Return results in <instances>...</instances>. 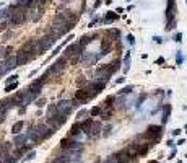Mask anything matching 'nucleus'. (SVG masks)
Masks as SVG:
<instances>
[{
  "label": "nucleus",
  "mask_w": 187,
  "mask_h": 163,
  "mask_svg": "<svg viewBox=\"0 0 187 163\" xmlns=\"http://www.w3.org/2000/svg\"><path fill=\"white\" fill-rule=\"evenodd\" d=\"M60 149L68 152V150H75V149H83V144L80 140H75L72 137H65L60 140Z\"/></svg>",
  "instance_id": "9d476101"
},
{
  "label": "nucleus",
  "mask_w": 187,
  "mask_h": 163,
  "mask_svg": "<svg viewBox=\"0 0 187 163\" xmlns=\"http://www.w3.org/2000/svg\"><path fill=\"white\" fill-rule=\"evenodd\" d=\"M98 21H99V18H95V20H93V21L90 23V26H95V25H96V23H98Z\"/></svg>",
  "instance_id": "603ef678"
},
{
  "label": "nucleus",
  "mask_w": 187,
  "mask_h": 163,
  "mask_svg": "<svg viewBox=\"0 0 187 163\" xmlns=\"http://www.w3.org/2000/svg\"><path fill=\"white\" fill-rule=\"evenodd\" d=\"M65 122H67V116H64V114L57 113V114H54L52 117H47L46 126H47V127H50L52 131H57V129L62 127Z\"/></svg>",
  "instance_id": "0eeeda50"
},
{
  "label": "nucleus",
  "mask_w": 187,
  "mask_h": 163,
  "mask_svg": "<svg viewBox=\"0 0 187 163\" xmlns=\"http://www.w3.org/2000/svg\"><path fill=\"white\" fill-rule=\"evenodd\" d=\"M186 4H187V0H186Z\"/></svg>",
  "instance_id": "052dcab7"
},
{
  "label": "nucleus",
  "mask_w": 187,
  "mask_h": 163,
  "mask_svg": "<svg viewBox=\"0 0 187 163\" xmlns=\"http://www.w3.org/2000/svg\"><path fill=\"white\" fill-rule=\"evenodd\" d=\"M95 78L98 82L107 83L109 78H111V74H109V70H107V65H99V67L96 69V72H95Z\"/></svg>",
  "instance_id": "f8f14e48"
},
{
  "label": "nucleus",
  "mask_w": 187,
  "mask_h": 163,
  "mask_svg": "<svg viewBox=\"0 0 187 163\" xmlns=\"http://www.w3.org/2000/svg\"><path fill=\"white\" fill-rule=\"evenodd\" d=\"M77 163H81V162H77Z\"/></svg>",
  "instance_id": "bf43d9fd"
},
{
  "label": "nucleus",
  "mask_w": 187,
  "mask_h": 163,
  "mask_svg": "<svg viewBox=\"0 0 187 163\" xmlns=\"http://www.w3.org/2000/svg\"><path fill=\"white\" fill-rule=\"evenodd\" d=\"M106 34L107 36H112V41H119V39H120V31H119V29H107V31H106Z\"/></svg>",
  "instance_id": "c756f323"
},
{
  "label": "nucleus",
  "mask_w": 187,
  "mask_h": 163,
  "mask_svg": "<svg viewBox=\"0 0 187 163\" xmlns=\"http://www.w3.org/2000/svg\"><path fill=\"white\" fill-rule=\"evenodd\" d=\"M182 62H184V56H182V52H181V51H177V56H176V65H182Z\"/></svg>",
  "instance_id": "f704fd0d"
},
{
  "label": "nucleus",
  "mask_w": 187,
  "mask_h": 163,
  "mask_svg": "<svg viewBox=\"0 0 187 163\" xmlns=\"http://www.w3.org/2000/svg\"><path fill=\"white\" fill-rule=\"evenodd\" d=\"M88 114H90L88 109H80V111H78V114H77V119H81V117L88 116Z\"/></svg>",
  "instance_id": "4c0bfd02"
},
{
  "label": "nucleus",
  "mask_w": 187,
  "mask_h": 163,
  "mask_svg": "<svg viewBox=\"0 0 187 163\" xmlns=\"http://www.w3.org/2000/svg\"><path fill=\"white\" fill-rule=\"evenodd\" d=\"M117 83H124V82H125V77H120V78H117Z\"/></svg>",
  "instance_id": "864d4df0"
},
{
  "label": "nucleus",
  "mask_w": 187,
  "mask_h": 163,
  "mask_svg": "<svg viewBox=\"0 0 187 163\" xmlns=\"http://www.w3.org/2000/svg\"><path fill=\"white\" fill-rule=\"evenodd\" d=\"M4 160H5L4 163H16L18 157H15V155H7V157H5Z\"/></svg>",
  "instance_id": "72a5a7b5"
},
{
  "label": "nucleus",
  "mask_w": 187,
  "mask_h": 163,
  "mask_svg": "<svg viewBox=\"0 0 187 163\" xmlns=\"http://www.w3.org/2000/svg\"><path fill=\"white\" fill-rule=\"evenodd\" d=\"M106 65H107V70H109V74L112 75V74H116V72L120 69V60L117 59V60H114L112 64H106Z\"/></svg>",
  "instance_id": "a878e982"
},
{
  "label": "nucleus",
  "mask_w": 187,
  "mask_h": 163,
  "mask_svg": "<svg viewBox=\"0 0 187 163\" xmlns=\"http://www.w3.org/2000/svg\"><path fill=\"white\" fill-rule=\"evenodd\" d=\"M114 158H116L117 163H132V162H135V160L130 157V153H129L125 149H122V150H119V152L114 153Z\"/></svg>",
  "instance_id": "4468645a"
},
{
  "label": "nucleus",
  "mask_w": 187,
  "mask_h": 163,
  "mask_svg": "<svg viewBox=\"0 0 187 163\" xmlns=\"http://www.w3.org/2000/svg\"><path fill=\"white\" fill-rule=\"evenodd\" d=\"M163 126H158V124H151V126H148L146 127V131H145V134H143V137H146L148 139V144H150V147H153V145H156L159 140H161V135H163Z\"/></svg>",
  "instance_id": "f257e3e1"
},
{
  "label": "nucleus",
  "mask_w": 187,
  "mask_h": 163,
  "mask_svg": "<svg viewBox=\"0 0 187 163\" xmlns=\"http://www.w3.org/2000/svg\"><path fill=\"white\" fill-rule=\"evenodd\" d=\"M23 126H25V122H23V121H18V122H15V124H13V127H11V132H13L15 135H18L20 132H21Z\"/></svg>",
  "instance_id": "c85d7f7f"
},
{
  "label": "nucleus",
  "mask_w": 187,
  "mask_h": 163,
  "mask_svg": "<svg viewBox=\"0 0 187 163\" xmlns=\"http://www.w3.org/2000/svg\"><path fill=\"white\" fill-rule=\"evenodd\" d=\"M36 41H38V54L46 52L47 49H50V47L55 44V38H54V36H50V34L43 36L41 39H36Z\"/></svg>",
  "instance_id": "6e6552de"
},
{
  "label": "nucleus",
  "mask_w": 187,
  "mask_h": 163,
  "mask_svg": "<svg viewBox=\"0 0 187 163\" xmlns=\"http://www.w3.org/2000/svg\"><path fill=\"white\" fill-rule=\"evenodd\" d=\"M171 104H168L166 103L164 104V108H163V117H161V122H163V126H166L168 124V121H169V116H171Z\"/></svg>",
  "instance_id": "aec40b11"
},
{
  "label": "nucleus",
  "mask_w": 187,
  "mask_h": 163,
  "mask_svg": "<svg viewBox=\"0 0 187 163\" xmlns=\"http://www.w3.org/2000/svg\"><path fill=\"white\" fill-rule=\"evenodd\" d=\"M148 163H159V162H156V160H153V162H148Z\"/></svg>",
  "instance_id": "4d7b16f0"
},
{
  "label": "nucleus",
  "mask_w": 187,
  "mask_h": 163,
  "mask_svg": "<svg viewBox=\"0 0 187 163\" xmlns=\"http://www.w3.org/2000/svg\"><path fill=\"white\" fill-rule=\"evenodd\" d=\"M91 99V96H90V93L86 92V88H80L75 92L73 95V99H72V108H78L80 104H85L86 101H90Z\"/></svg>",
  "instance_id": "39448f33"
},
{
  "label": "nucleus",
  "mask_w": 187,
  "mask_h": 163,
  "mask_svg": "<svg viewBox=\"0 0 187 163\" xmlns=\"http://www.w3.org/2000/svg\"><path fill=\"white\" fill-rule=\"evenodd\" d=\"M81 135H83V132H81V126H80V122H75L73 126L70 127V137L72 139H80Z\"/></svg>",
  "instance_id": "6ab92c4d"
},
{
  "label": "nucleus",
  "mask_w": 187,
  "mask_h": 163,
  "mask_svg": "<svg viewBox=\"0 0 187 163\" xmlns=\"http://www.w3.org/2000/svg\"><path fill=\"white\" fill-rule=\"evenodd\" d=\"M8 11H10V23L15 26L21 25V23L26 21V10L25 8H20L16 7V5H11V7H8Z\"/></svg>",
  "instance_id": "7ed1b4c3"
},
{
  "label": "nucleus",
  "mask_w": 187,
  "mask_h": 163,
  "mask_svg": "<svg viewBox=\"0 0 187 163\" xmlns=\"http://www.w3.org/2000/svg\"><path fill=\"white\" fill-rule=\"evenodd\" d=\"M46 103H47V99L46 98H41V99H38V101H36V106H38V108H43Z\"/></svg>",
  "instance_id": "58836bf2"
},
{
  "label": "nucleus",
  "mask_w": 187,
  "mask_h": 163,
  "mask_svg": "<svg viewBox=\"0 0 187 163\" xmlns=\"http://www.w3.org/2000/svg\"><path fill=\"white\" fill-rule=\"evenodd\" d=\"M55 108H57V113H60V114H64V116H70V113H72V101H68V99H60L59 103L55 104Z\"/></svg>",
  "instance_id": "ddd939ff"
},
{
  "label": "nucleus",
  "mask_w": 187,
  "mask_h": 163,
  "mask_svg": "<svg viewBox=\"0 0 187 163\" xmlns=\"http://www.w3.org/2000/svg\"><path fill=\"white\" fill-rule=\"evenodd\" d=\"M16 88H18V82H15V83H10V85L5 87V92H13Z\"/></svg>",
  "instance_id": "e433bc0d"
},
{
  "label": "nucleus",
  "mask_w": 187,
  "mask_h": 163,
  "mask_svg": "<svg viewBox=\"0 0 187 163\" xmlns=\"http://www.w3.org/2000/svg\"><path fill=\"white\" fill-rule=\"evenodd\" d=\"M101 131H102L101 122H95V121H93L91 127H90V132H88V137H98V135L101 134Z\"/></svg>",
  "instance_id": "a211bd4d"
},
{
  "label": "nucleus",
  "mask_w": 187,
  "mask_h": 163,
  "mask_svg": "<svg viewBox=\"0 0 187 163\" xmlns=\"http://www.w3.org/2000/svg\"><path fill=\"white\" fill-rule=\"evenodd\" d=\"M96 36H98L96 33H91V34H83L80 38V41H78V46H80L81 49H85V46H88V44L93 41V38H96Z\"/></svg>",
  "instance_id": "f3484780"
},
{
  "label": "nucleus",
  "mask_w": 187,
  "mask_h": 163,
  "mask_svg": "<svg viewBox=\"0 0 187 163\" xmlns=\"http://www.w3.org/2000/svg\"><path fill=\"white\" fill-rule=\"evenodd\" d=\"M153 41H155V43H161L163 39L159 38V36H153Z\"/></svg>",
  "instance_id": "8fccbe9b"
},
{
  "label": "nucleus",
  "mask_w": 187,
  "mask_h": 163,
  "mask_svg": "<svg viewBox=\"0 0 187 163\" xmlns=\"http://www.w3.org/2000/svg\"><path fill=\"white\" fill-rule=\"evenodd\" d=\"M15 67H16V57L15 56L7 57V60H5V69H7V70H11V69H15Z\"/></svg>",
  "instance_id": "393cba45"
},
{
  "label": "nucleus",
  "mask_w": 187,
  "mask_h": 163,
  "mask_svg": "<svg viewBox=\"0 0 187 163\" xmlns=\"http://www.w3.org/2000/svg\"><path fill=\"white\" fill-rule=\"evenodd\" d=\"M146 98H148V95H146V93H141L140 98L137 99V108H140V106H141V103H143V101H145Z\"/></svg>",
  "instance_id": "c9c22d12"
},
{
  "label": "nucleus",
  "mask_w": 187,
  "mask_h": 163,
  "mask_svg": "<svg viewBox=\"0 0 187 163\" xmlns=\"http://www.w3.org/2000/svg\"><path fill=\"white\" fill-rule=\"evenodd\" d=\"M99 114H102V109L99 106H95V108H91V109H90V116L96 117V116H99Z\"/></svg>",
  "instance_id": "2f4dec72"
},
{
  "label": "nucleus",
  "mask_w": 187,
  "mask_h": 163,
  "mask_svg": "<svg viewBox=\"0 0 187 163\" xmlns=\"http://www.w3.org/2000/svg\"><path fill=\"white\" fill-rule=\"evenodd\" d=\"M176 0H168V7L164 10V16H166V29L171 31L176 26Z\"/></svg>",
  "instance_id": "f03ea898"
},
{
  "label": "nucleus",
  "mask_w": 187,
  "mask_h": 163,
  "mask_svg": "<svg viewBox=\"0 0 187 163\" xmlns=\"http://www.w3.org/2000/svg\"><path fill=\"white\" fill-rule=\"evenodd\" d=\"M117 18H119V15H117V13H114V11H107V13H106V16L102 18L101 21L104 23V25H109V23L116 21Z\"/></svg>",
  "instance_id": "412c9836"
},
{
  "label": "nucleus",
  "mask_w": 187,
  "mask_h": 163,
  "mask_svg": "<svg viewBox=\"0 0 187 163\" xmlns=\"http://www.w3.org/2000/svg\"><path fill=\"white\" fill-rule=\"evenodd\" d=\"M15 57H16V65H25V64H28L29 60L34 59V56H31V54H26V52H23V51H18Z\"/></svg>",
  "instance_id": "dca6fc26"
},
{
  "label": "nucleus",
  "mask_w": 187,
  "mask_h": 163,
  "mask_svg": "<svg viewBox=\"0 0 187 163\" xmlns=\"http://www.w3.org/2000/svg\"><path fill=\"white\" fill-rule=\"evenodd\" d=\"M85 88H86V92L90 93V96H91V99H93L96 95H99L102 90L106 88V83H102V82H98V80H93V82H90V83H86Z\"/></svg>",
  "instance_id": "1a4fd4ad"
},
{
  "label": "nucleus",
  "mask_w": 187,
  "mask_h": 163,
  "mask_svg": "<svg viewBox=\"0 0 187 163\" xmlns=\"http://www.w3.org/2000/svg\"><path fill=\"white\" fill-rule=\"evenodd\" d=\"M127 43L130 44V46H134V44H135V38H134V34H127Z\"/></svg>",
  "instance_id": "c03bdc74"
},
{
  "label": "nucleus",
  "mask_w": 187,
  "mask_h": 163,
  "mask_svg": "<svg viewBox=\"0 0 187 163\" xmlns=\"http://www.w3.org/2000/svg\"><path fill=\"white\" fill-rule=\"evenodd\" d=\"M31 129H33V132L39 137V140H41V142L46 140V139H49L50 135H54V132H55V131H52L50 127H47L46 122H41V124L34 126V127H31Z\"/></svg>",
  "instance_id": "423d86ee"
},
{
  "label": "nucleus",
  "mask_w": 187,
  "mask_h": 163,
  "mask_svg": "<svg viewBox=\"0 0 187 163\" xmlns=\"http://www.w3.org/2000/svg\"><path fill=\"white\" fill-rule=\"evenodd\" d=\"M134 88H135V87L134 85H127V87H124V88H120L119 90V95H130V93L132 92H134Z\"/></svg>",
  "instance_id": "7c9ffc66"
},
{
  "label": "nucleus",
  "mask_w": 187,
  "mask_h": 163,
  "mask_svg": "<svg viewBox=\"0 0 187 163\" xmlns=\"http://www.w3.org/2000/svg\"><path fill=\"white\" fill-rule=\"evenodd\" d=\"M163 62H164V59H163V57H159V59H156V64H163Z\"/></svg>",
  "instance_id": "6e6d98bb"
},
{
  "label": "nucleus",
  "mask_w": 187,
  "mask_h": 163,
  "mask_svg": "<svg viewBox=\"0 0 187 163\" xmlns=\"http://www.w3.org/2000/svg\"><path fill=\"white\" fill-rule=\"evenodd\" d=\"M91 124H93V119H85V121H81V122H80V126H81V132H83L85 135H88Z\"/></svg>",
  "instance_id": "5701e85b"
},
{
  "label": "nucleus",
  "mask_w": 187,
  "mask_h": 163,
  "mask_svg": "<svg viewBox=\"0 0 187 163\" xmlns=\"http://www.w3.org/2000/svg\"><path fill=\"white\" fill-rule=\"evenodd\" d=\"M26 140H28V135H26V134H18V135H15L13 144H15L16 147H23Z\"/></svg>",
  "instance_id": "4be33fe9"
},
{
  "label": "nucleus",
  "mask_w": 187,
  "mask_h": 163,
  "mask_svg": "<svg viewBox=\"0 0 187 163\" xmlns=\"http://www.w3.org/2000/svg\"><path fill=\"white\" fill-rule=\"evenodd\" d=\"M95 163H102V162H99V160H96V162Z\"/></svg>",
  "instance_id": "13d9d810"
},
{
  "label": "nucleus",
  "mask_w": 187,
  "mask_h": 163,
  "mask_svg": "<svg viewBox=\"0 0 187 163\" xmlns=\"http://www.w3.org/2000/svg\"><path fill=\"white\" fill-rule=\"evenodd\" d=\"M101 4H102V0H96V4H95V8H98L99 5H101Z\"/></svg>",
  "instance_id": "5fc2aeb1"
},
{
  "label": "nucleus",
  "mask_w": 187,
  "mask_h": 163,
  "mask_svg": "<svg viewBox=\"0 0 187 163\" xmlns=\"http://www.w3.org/2000/svg\"><path fill=\"white\" fill-rule=\"evenodd\" d=\"M62 47H64V44H60L59 47H55V51H54V52H52V56H57V54H59L60 51H62Z\"/></svg>",
  "instance_id": "09e8293b"
},
{
  "label": "nucleus",
  "mask_w": 187,
  "mask_h": 163,
  "mask_svg": "<svg viewBox=\"0 0 187 163\" xmlns=\"http://www.w3.org/2000/svg\"><path fill=\"white\" fill-rule=\"evenodd\" d=\"M181 132H182V131H181V129H174V131H173V135H179Z\"/></svg>",
  "instance_id": "3c124183"
},
{
  "label": "nucleus",
  "mask_w": 187,
  "mask_h": 163,
  "mask_svg": "<svg viewBox=\"0 0 187 163\" xmlns=\"http://www.w3.org/2000/svg\"><path fill=\"white\" fill-rule=\"evenodd\" d=\"M114 101H116V98H114V96H107V98H106V101L102 103V108H101V109H112V104H114Z\"/></svg>",
  "instance_id": "cd10ccee"
},
{
  "label": "nucleus",
  "mask_w": 187,
  "mask_h": 163,
  "mask_svg": "<svg viewBox=\"0 0 187 163\" xmlns=\"http://www.w3.org/2000/svg\"><path fill=\"white\" fill-rule=\"evenodd\" d=\"M5 72H7V69H5V64H4V62H0V75H4Z\"/></svg>",
  "instance_id": "de8ad7c7"
},
{
  "label": "nucleus",
  "mask_w": 187,
  "mask_h": 163,
  "mask_svg": "<svg viewBox=\"0 0 187 163\" xmlns=\"http://www.w3.org/2000/svg\"><path fill=\"white\" fill-rule=\"evenodd\" d=\"M81 54H83V49L78 46V43H73V44H68V46L65 47L64 57L70 60L72 64H77V62H80Z\"/></svg>",
  "instance_id": "20e7f679"
},
{
  "label": "nucleus",
  "mask_w": 187,
  "mask_h": 163,
  "mask_svg": "<svg viewBox=\"0 0 187 163\" xmlns=\"http://www.w3.org/2000/svg\"><path fill=\"white\" fill-rule=\"evenodd\" d=\"M33 5H34V0H16V7H20V8H25V10L31 8Z\"/></svg>",
  "instance_id": "b1692460"
},
{
  "label": "nucleus",
  "mask_w": 187,
  "mask_h": 163,
  "mask_svg": "<svg viewBox=\"0 0 187 163\" xmlns=\"http://www.w3.org/2000/svg\"><path fill=\"white\" fill-rule=\"evenodd\" d=\"M111 131H112V126H107V127H106V132H102V135H104V137H107V135L111 134Z\"/></svg>",
  "instance_id": "49530a36"
},
{
  "label": "nucleus",
  "mask_w": 187,
  "mask_h": 163,
  "mask_svg": "<svg viewBox=\"0 0 187 163\" xmlns=\"http://www.w3.org/2000/svg\"><path fill=\"white\" fill-rule=\"evenodd\" d=\"M111 51H112V39L111 38H104V39H101V54H99V56H107V54L111 52Z\"/></svg>",
  "instance_id": "2eb2a0df"
},
{
  "label": "nucleus",
  "mask_w": 187,
  "mask_h": 163,
  "mask_svg": "<svg viewBox=\"0 0 187 163\" xmlns=\"http://www.w3.org/2000/svg\"><path fill=\"white\" fill-rule=\"evenodd\" d=\"M65 64H67V59H65L64 56H62V57H59V59H57L55 62H54V64H52V65H50V67L46 70V75L49 77V75L60 74V72H62V70L65 69Z\"/></svg>",
  "instance_id": "9b49d317"
},
{
  "label": "nucleus",
  "mask_w": 187,
  "mask_h": 163,
  "mask_svg": "<svg viewBox=\"0 0 187 163\" xmlns=\"http://www.w3.org/2000/svg\"><path fill=\"white\" fill-rule=\"evenodd\" d=\"M102 163H117V162H116V158H114V155H111V157H107Z\"/></svg>",
  "instance_id": "a18cd8bd"
},
{
  "label": "nucleus",
  "mask_w": 187,
  "mask_h": 163,
  "mask_svg": "<svg viewBox=\"0 0 187 163\" xmlns=\"http://www.w3.org/2000/svg\"><path fill=\"white\" fill-rule=\"evenodd\" d=\"M86 83H88V82L85 80V77H80V78L77 80V85H78V87H83V85L86 87Z\"/></svg>",
  "instance_id": "a19ab883"
},
{
  "label": "nucleus",
  "mask_w": 187,
  "mask_h": 163,
  "mask_svg": "<svg viewBox=\"0 0 187 163\" xmlns=\"http://www.w3.org/2000/svg\"><path fill=\"white\" fill-rule=\"evenodd\" d=\"M16 78H18V75H11V77H8V78H7V85H10V83H15V82H16Z\"/></svg>",
  "instance_id": "37998d69"
},
{
  "label": "nucleus",
  "mask_w": 187,
  "mask_h": 163,
  "mask_svg": "<svg viewBox=\"0 0 187 163\" xmlns=\"http://www.w3.org/2000/svg\"><path fill=\"white\" fill-rule=\"evenodd\" d=\"M34 157H36V152H29L28 155H26L25 158H23V162H29V160H33Z\"/></svg>",
  "instance_id": "ea45409f"
},
{
  "label": "nucleus",
  "mask_w": 187,
  "mask_h": 163,
  "mask_svg": "<svg viewBox=\"0 0 187 163\" xmlns=\"http://www.w3.org/2000/svg\"><path fill=\"white\" fill-rule=\"evenodd\" d=\"M173 39L176 41V43H182V33H176Z\"/></svg>",
  "instance_id": "79ce46f5"
},
{
  "label": "nucleus",
  "mask_w": 187,
  "mask_h": 163,
  "mask_svg": "<svg viewBox=\"0 0 187 163\" xmlns=\"http://www.w3.org/2000/svg\"><path fill=\"white\" fill-rule=\"evenodd\" d=\"M130 70V51H125V57H124V74H127Z\"/></svg>",
  "instance_id": "bb28decb"
},
{
  "label": "nucleus",
  "mask_w": 187,
  "mask_h": 163,
  "mask_svg": "<svg viewBox=\"0 0 187 163\" xmlns=\"http://www.w3.org/2000/svg\"><path fill=\"white\" fill-rule=\"evenodd\" d=\"M54 114H57L55 104H49V106H47V117H52Z\"/></svg>",
  "instance_id": "473e14b6"
}]
</instances>
